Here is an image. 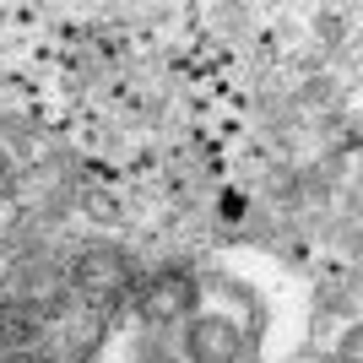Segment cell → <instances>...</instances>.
<instances>
[{"instance_id":"obj_1","label":"cell","mask_w":363,"mask_h":363,"mask_svg":"<svg viewBox=\"0 0 363 363\" xmlns=\"http://www.w3.org/2000/svg\"><path fill=\"white\" fill-rule=\"evenodd\" d=\"M184 363H255V342L233 315H190L179 325Z\"/></svg>"},{"instance_id":"obj_2","label":"cell","mask_w":363,"mask_h":363,"mask_svg":"<svg viewBox=\"0 0 363 363\" xmlns=\"http://www.w3.org/2000/svg\"><path fill=\"white\" fill-rule=\"evenodd\" d=\"M130 298H136V315L141 325H152V331H168V325H184V320L196 315V277L190 272H152L141 277L136 288H130Z\"/></svg>"},{"instance_id":"obj_3","label":"cell","mask_w":363,"mask_h":363,"mask_svg":"<svg viewBox=\"0 0 363 363\" xmlns=\"http://www.w3.org/2000/svg\"><path fill=\"white\" fill-rule=\"evenodd\" d=\"M76 282L87 298H125V293L136 288V266L125 260V250H87V255L76 260Z\"/></svg>"}]
</instances>
